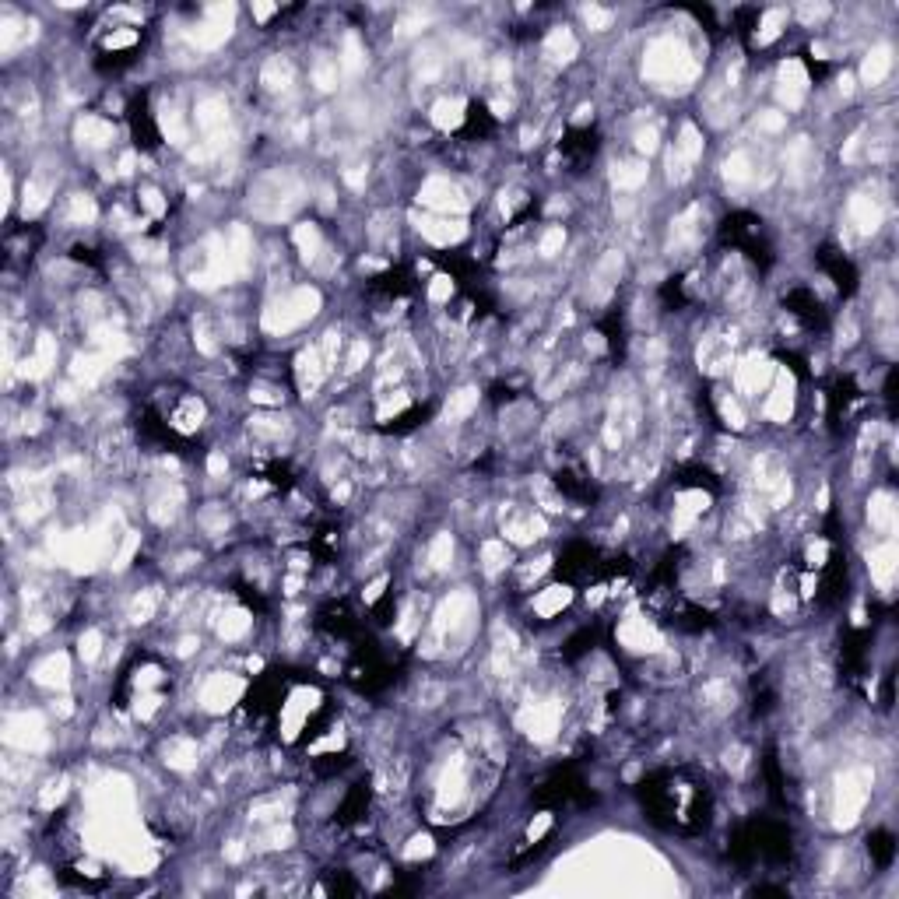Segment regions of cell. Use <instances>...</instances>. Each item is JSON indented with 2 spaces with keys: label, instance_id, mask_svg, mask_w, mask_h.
<instances>
[{
  "label": "cell",
  "instance_id": "cell-12",
  "mask_svg": "<svg viewBox=\"0 0 899 899\" xmlns=\"http://www.w3.org/2000/svg\"><path fill=\"white\" fill-rule=\"evenodd\" d=\"M327 892H331V896H355V892H359V882H352L348 871H334L331 882H327Z\"/></svg>",
  "mask_w": 899,
  "mask_h": 899
},
{
  "label": "cell",
  "instance_id": "cell-9",
  "mask_svg": "<svg viewBox=\"0 0 899 899\" xmlns=\"http://www.w3.org/2000/svg\"><path fill=\"white\" fill-rule=\"evenodd\" d=\"M411 288H415V281H411V274L404 271V267H390V271L369 278V295H373V299H387V303L404 299Z\"/></svg>",
  "mask_w": 899,
  "mask_h": 899
},
{
  "label": "cell",
  "instance_id": "cell-5",
  "mask_svg": "<svg viewBox=\"0 0 899 899\" xmlns=\"http://www.w3.org/2000/svg\"><path fill=\"white\" fill-rule=\"evenodd\" d=\"M127 127H130V137H134L137 144V152H155L162 144V130L159 123H155V113L148 109V102H134V106L127 109Z\"/></svg>",
  "mask_w": 899,
  "mask_h": 899
},
{
  "label": "cell",
  "instance_id": "cell-11",
  "mask_svg": "<svg viewBox=\"0 0 899 899\" xmlns=\"http://www.w3.org/2000/svg\"><path fill=\"white\" fill-rule=\"evenodd\" d=\"M868 854L875 868H892L896 861V836L889 829H871L868 833Z\"/></svg>",
  "mask_w": 899,
  "mask_h": 899
},
{
  "label": "cell",
  "instance_id": "cell-4",
  "mask_svg": "<svg viewBox=\"0 0 899 899\" xmlns=\"http://www.w3.org/2000/svg\"><path fill=\"white\" fill-rule=\"evenodd\" d=\"M784 306H787V313H791L794 320H801V324L812 327V331L815 327L822 331V327L829 324V313H826V306H822V299L805 285L791 288V292L784 295Z\"/></svg>",
  "mask_w": 899,
  "mask_h": 899
},
{
  "label": "cell",
  "instance_id": "cell-2",
  "mask_svg": "<svg viewBox=\"0 0 899 899\" xmlns=\"http://www.w3.org/2000/svg\"><path fill=\"white\" fill-rule=\"evenodd\" d=\"M555 573L566 587H580V583L590 580H605V552L590 541H573L569 548H562L559 562H555Z\"/></svg>",
  "mask_w": 899,
  "mask_h": 899
},
{
  "label": "cell",
  "instance_id": "cell-6",
  "mask_svg": "<svg viewBox=\"0 0 899 899\" xmlns=\"http://www.w3.org/2000/svg\"><path fill=\"white\" fill-rule=\"evenodd\" d=\"M555 489L562 492V499H569V503H594L597 499V485L594 478L587 475L583 468H576V464H566V468L555 471Z\"/></svg>",
  "mask_w": 899,
  "mask_h": 899
},
{
  "label": "cell",
  "instance_id": "cell-10",
  "mask_svg": "<svg viewBox=\"0 0 899 899\" xmlns=\"http://www.w3.org/2000/svg\"><path fill=\"white\" fill-rule=\"evenodd\" d=\"M60 878H64L67 885H74V889H81V892H99V889H106V882H109L106 871H102L99 864H92V861L64 864V868H60Z\"/></svg>",
  "mask_w": 899,
  "mask_h": 899
},
{
  "label": "cell",
  "instance_id": "cell-7",
  "mask_svg": "<svg viewBox=\"0 0 899 899\" xmlns=\"http://www.w3.org/2000/svg\"><path fill=\"white\" fill-rule=\"evenodd\" d=\"M317 626L334 640H352L359 633V615L348 608V601H331L317 612Z\"/></svg>",
  "mask_w": 899,
  "mask_h": 899
},
{
  "label": "cell",
  "instance_id": "cell-1",
  "mask_svg": "<svg viewBox=\"0 0 899 899\" xmlns=\"http://www.w3.org/2000/svg\"><path fill=\"white\" fill-rule=\"evenodd\" d=\"M720 239L724 246H731L734 253H741L745 260H752L756 267H770L773 264V246L766 239V229L756 215H748V211H734V215L724 218L720 225Z\"/></svg>",
  "mask_w": 899,
  "mask_h": 899
},
{
  "label": "cell",
  "instance_id": "cell-8",
  "mask_svg": "<svg viewBox=\"0 0 899 899\" xmlns=\"http://www.w3.org/2000/svg\"><path fill=\"white\" fill-rule=\"evenodd\" d=\"M559 152H562V159H566V166L573 169V173H580V169H587L590 159L597 155V134L587 127H573L566 134V141L559 144Z\"/></svg>",
  "mask_w": 899,
  "mask_h": 899
},
{
  "label": "cell",
  "instance_id": "cell-3",
  "mask_svg": "<svg viewBox=\"0 0 899 899\" xmlns=\"http://www.w3.org/2000/svg\"><path fill=\"white\" fill-rule=\"evenodd\" d=\"M815 260H819L822 274H826V278L836 285V292H840V295H854L857 292V267L850 264L847 253L836 250L833 243H826V246H819Z\"/></svg>",
  "mask_w": 899,
  "mask_h": 899
}]
</instances>
